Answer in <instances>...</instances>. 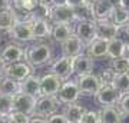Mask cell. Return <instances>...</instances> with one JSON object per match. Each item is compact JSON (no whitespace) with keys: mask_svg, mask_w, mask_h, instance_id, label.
Instances as JSON below:
<instances>
[{"mask_svg":"<svg viewBox=\"0 0 129 123\" xmlns=\"http://www.w3.org/2000/svg\"><path fill=\"white\" fill-rule=\"evenodd\" d=\"M82 95V90H80V87H79L78 82H73V80H64L62 87H60V90L57 92V97H59V100L66 105V103H73L76 102L80 97Z\"/></svg>","mask_w":129,"mask_h":123,"instance_id":"obj_6","label":"cell"},{"mask_svg":"<svg viewBox=\"0 0 129 123\" xmlns=\"http://www.w3.org/2000/svg\"><path fill=\"white\" fill-rule=\"evenodd\" d=\"M93 14L96 20H103V19H111L115 5L112 3L111 0H96L92 5Z\"/></svg>","mask_w":129,"mask_h":123,"instance_id":"obj_19","label":"cell"},{"mask_svg":"<svg viewBox=\"0 0 129 123\" xmlns=\"http://www.w3.org/2000/svg\"><path fill=\"white\" fill-rule=\"evenodd\" d=\"M13 5L26 10V12L33 13L37 9V6L40 5V0H13Z\"/></svg>","mask_w":129,"mask_h":123,"instance_id":"obj_33","label":"cell"},{"mask_svg":"<svg viewBox=\"0 0 129 123\" xmlns=\"http://www.w3.org/2000/svg\"><path fill=\"white\" fill-rule=\"evenodd\" d=\"M83 3H85V0H66V5L72 6V7H78Z\"/></svg>","mask_w":129,"mask_h":123,"instance_id":"obj_41","label":"cell"},{"mask_svg":"<svg viewBox=\"0 0 129 123\" xmlns=\"http://www.w3.org/2000/svg\"><path fill=\"white\" fill-rule=\"evenodd\" d=\"M2 57L3 60L7 63H14V62H20L23 60V57H26V52L20 47L19 45H14V43H10V45L5 46V49L2 50Z\"/></svg>","mask_w":129,"mask_h":123,"instance_id":"obj_18","label":"cell"},{"mask_svg":"<svg viewBox=\"0 0 129 123\" xmlns=\"http://www.w3.org/2000/svg\"><path fill=\"white\" fill-rule=\"evenodd\" d=\"M5 66H6V62L3 60V57L0 55V74H5Z\"/></svg>","mask_w":129,"mask_h":123,"instance_id":"obj_42","label":"cell"},{"mask_svg":"<svg viewBox=\"0 0 129 123\" xmlns=\"http://www.w3.org/2000/svg\"><path fill=\"white\" fill-rule=\"evenodd\" d=\"M32 64L24 63V62H14V63H7L5 66V74L10 77L16 79L19 82H22L24 79L32 74Z\"/></svg>","mask_w":129,"mask_h":123,"instance_id":"obj_10","label":"cell"},{"mask_svg":"<svg viewBox=\"0 0 129 123\" xmlns=\"http://www.w3.org/2000/svg\"><path fill=\"white\" fill-rule=\"evenodd\" d=\"M126 49L128 46L125 45L122 40L113 37L112 40L108 42V56L111 59H116V57H120V56L126 55Z\"/></svg>","mask_w":129,"mask_h":123,"instance_id":"obj_25","label":"cell"},{"mask_svg":"<svg viewBox=\"0 0 129 123\" xmlns=\"http://www.w3.org/2000/svg\"><path fill=\"white\" fill-rule=\"evenodd\" d=\"M50 72L55 73L56 76H59L62 80H68V79L75 73L73 70V57L68 55H63L62 57L56 59L50 64Z\"/></svg>","mask_w":129,"mask_h":123,"instance_id":"obj_4","label":"cell"},{"mask_svg":"<svg viewBox=\"0 0 129 123\" xmlns=\"http://www.w3.org/2000/svg\"><path fill=\"white\" fill-rule=\"evenodd\" d=\"M40 82H42V92H43V95H53V96L57 95V92L60 90V87L63 85V80L52 72L43 74L40 77Z\"/></svg>","mask_w":129,"mask_h":123,"instance_id":"obj_12","label":"cell"},{"mask_svg":"<svg viewBox=\"0 0 129 123\" xmlns=\"http://www.w3.org/2000/svg\"><path fill=\"white\" fill-rule=\"evenodd\" d=\"M60 103H62V102L59 100L57 96L43 95L42 97L37 99V103H36V107H35L33 114H40V116L49 117L50 114H53V113L57 112Z\"/></svg>","mask_w":129,"mask_h":123,"instance_id":"obj_2","label":"cell"},{"mask_svg":"<svg viewBox=\"0 0 129 123\" xmlns=\"http://www.w3.org/2000/svg\"><path fill=\"white\" fill-rule=\"evenodd\" d=\"M122 7H125V9H128L129 10V0H120V3H119Z\"/></svg>","mask_w":129,"mask_h":123,"instance_id":"obj_44","label":"cell"},{"mask_svg":"<svg viewBox=\"0 0 129 123\" xmlns=\"http://www.w3.org/2000/svg\"><path fill=\"white\" fill-rule=\"evenodd\" d=\"M13 6V0H0V10L12 9Z\"/></svg>","mask_w":129,"mask_h":123,"instance_id":"obj_40","label":"cell"},{"mask_svg":"<svg viewBox=\"0 0 129 123\" xmlns=\"http://www.w3.org/2000/svg\"><path fill=\"white\" fill-rule=\"evenodd\" d=\"M75 33L82 39L86 46L96 39V20H82L75 26Z\"/></svg>","mask_w":129,"mask_h":123,"instance_id":"obj_11","label":"cell"},{"mask_svg":"<svg viewBox=\"0 0 129 123\" xmlns=\"http://www.w3.org/2000/svg\"><path fill=\"white\" fill-rule=\"evenodd\" d=\"M85 47H86V43H85V42H83L76 33H73L68 40L62 43L63 55L72 56V57H73V56H78L79 53H82Z\"/></svg>","mask_w":129,"mask_h":123,"instance_id":"obj_14","label":"cell"},{"mask_svg":"<svg viewBox=\"0 0 129 123\" xmlns=\"http://www.w3.org/2000/svg\"><path fill=\"white\" fill-rule=\"evenodd\" d=\"M32 27H33V33H35V39H45V37L52 36L53 23L49 19L33 17L32 19Z\"/></svg>","mask_w":129,"mask_h":123,"instance_id":"obj_17","label":"cell"},{"mask_svg":"<svg viewBox=\"0 0 129 123\" xmlns=\"http://www.w3.org/2000/svg\"><path fill=\"white\" fill-rule=\"evenodd\" d=\"M118 24L113 23L111 19H103V20H96V36L105 40H112L116 36Z\"/></svg>","mask_w":129,"mask_h":123,"instance_id":"obj_15","label":"cell"},{"mask_svg":"<svg viewBox=\"0 0 129 123\" xmlns=\"http://www.w3.org/2000/svg\"><path fill=\"white\" fill-rule=\"evenodd\" d=\"M50 22L55 23H73L75 10L69 5H52L50 6Z\"/></svg>","mask_w":129,"mask_h":123,"instance_id":"obj_5","label":"cell"},{"mask_svg":"<svg viewBox=\"0 0 129 123\" xmlns=\"http://www.w3.org/2000/svg\"><path fill=\"white\" fill-rule=\"evenodd\" d=\"M128 52H129V47H128Z\"/></svg>","mask_w":129,"mask_h":123,"instance_id":"obj_49","label":"cell"},{"mask_svg":"<svg viewBox=\"0 0 129 123\" xmlns=\"http://www.w3.org/2000/svg\"><path fill=\"white\" fill-rule=\"evenodd\" d=\"M29 123H47V117L40 116V114H32Z\"/></svg>","mask_w":129,"mask_h":123,"instance_id":"obj_39","label":"cell"},{"mask_svg":"<svg viewBox=\"0 0 129 123\" xmlns=\"http://www.w3.org/2000/svg\"><path fill=\"white\" fill-rule=\"evenodd\" d=\"M2 122H5V116L0 113V123H2Z\"/></svg>","mask_w":129,"mask_h":123,"instance_id":"obj_46","label":"cell"},{"mask_svg":"<svg viewBox=\"0 0 129 123\" xmlns=\"http://www.w3.org/2000/svg\"><path fill=\"white\" fill-rule=\"evenodd\" d=\"M20 92L23 93H27V95L33 96V97H42L43 96V92H42V82L39 76H35V74H30L27 77L20 82Z\"/></svg>","mask_w":129,"mask_h":123,"instance_id":"obj_13","label":"cell"},{"mask_svg":"<svg viewBox=\"0 0 129 123\" xmlns=\"http://www.w3.org/2000/svg\"><path fill=\"white\" fill-rule=\"evenodd\" d=\"M73 70L78 76L86 74V73H92L93 57L90 55H85L83 52L79 53L78 56H73Z\"/></svg>","mask_w":129,"mask_h":123,"instance_id":"obj_16","label":"cell"},{"mask_svg":"<svg viewBox=\"0 0 129 123\" xmlns=\"http://www.w3.org/2000/svg\"><path fill=\"white\" fill-rule=\"evenodd\" d=\"M111 20L116 24H126L129 23V10L122 7L120 5L115 6L113 9V13L111 16Z\"/></svg>","mask_w":129,"mask_h":123,"instance_id":"obj_29","label":"cell"},{"mask_svg":"<svg viewBox=\"0 0 129 123\" xmlns=\"http://www.w3.org/2000/svg\"><path fill=\"white\" fill-rule=\"evenodd\" d=\"M75 10V20L76 22H82V20H96L95 19V14H93V9L90 5H83L78 6V7H73Z\"/></svg>","mask_w":129,"mask_h":123,"instance_id":"obj_27","label":"cell"},{"mask_svg":"<svg viewBox=\"0 0 129 123\" xmlns=\"http://www.w3.org/2000/svg\"><path fill=\"white\" fill-rule=\"evenodd\" d=\"M120 93L116 90L113 85H102L101 89L96 92V102L102 106H116L120 99Z\"/></svg>","mask_w":129,"mask_h":123,"instance_id":"obj_7","label":"cell"},{"mask_svg":"<svg viewBox=\"0 0 129 123\" xmlns=\"http://www.w3.org/2000/svg\"><path fill=\"white\" fill-rule=\"evenodd\" d=\"M40 2H49V0H40Z\"/></svg>","mask_w":129,"mask_h":123,"instance_id":"obj_47","label":"cell"},{"mask_svg":"<svg viewBox=\"0 0 129 123\" xmlns=\"http://www.w3.org/2000/svg\"><path fill=\"white\" fill-rule=\"evenodd\" d=\"M52 57V50L50 46L45 45V43H39V45H33L26 50V60L27 63L32 66H43L50 62Z\"/></svg>","mask_w":129,"mask_h":123,"instance_id":"obj_1","label":"cell"},{"mask_svg":"<svg viewBox=\"0 0 129 123\" xmlns=\"http://www.w3.org/2000/svg\"><path fill=\"white\" fill-rule=\"evenodd\" d=\"M19 92H20V82L13 77H10V76L3 74L2 79H0V93L14 96Z\"/></svg>","mask_w":129,"mask_h":123,"instance_id":"obj_24","label":"cell"},{"mask_svg":"<svg viewBox=\"0 0 129 123\" xmlns=\"http://www.w3.org/2000/svg\"><path fill=\"white\" fill-rule=\"evenodd\" d=\"M78 85L80 87L82 93L85 95H96V92L101 89L102 82L98 74L93 73H86V74H80L78 76Z\"/></svg>","mask_w":129,"mask_h":123,"instance_id":"obj_9","label":"cell"},{"mask_svg":"<svg viewBox=\"0 0 129 123\" xmlns=\"http://www.w3.org/2000/svg\"><path fill=\"white\" fill-rule=\"evenodd\" d=\"M9 36L16 42L24 43V42H32L35 39V33L32 27V20H26V22H16L14 26L9 30Z\"/></svg>","mask_w":129,"mask_h":123,"instance_id":"obj_3","label":"cell"},{"mask_svg":"<svg viewBox=\"0 0 129 123\" xmlns=\"http://www.w3.org/2000/svg\"><path fill=\"white\" fill-rule=\"evenodd\" d=\"M112 85H113V87L119 92L120 95L129 93V72L128 73H116Z\"/></svg>","mask_w":129,"mask_h":123,"instance_id":"obj_28","label":"cell"},{"mask_svg":"<svg viewBox=\"0 0 129 123\" xmlns=\"http://www.w3.org/2000/svg\"><path fill=\"white\" fill-rule=\"evenodd\" d=\"M16 17L12 9L0 10V32H9L14 26Z\"/></svg>","mask_w":129,"mask_h":123,"instance_id":"obj_26","label":"cell"},{"mask_svg":"<svg viewBox=\"0 0 129 123\" xmlns=\"http://www.w3.org/2000/svg\"><path fill=\"white\" fill-rule=\"evenodd\" d=\"M95 2H96V0H85V3H86V5H90V6H92Z\"/></svg>","mask_w":129,"mask_h":123,"instance_id":"obj_45","label":"cell"},{"mask_svg":"<svg viewBox=\"0 0 129 123\" xmlns=\"http://www.w3.org/2000/svg\"><path fill=\"white\" fill-rule=\"evenodd\" d=\"M37 103V97L23 93V92H19L13 96V110H20L24 112L27 114H33L35 107Z\"/></svg>","mask_w":129,"mask_h":123,"instance_id":"obj_8","label":"cell"},{"mask_svg":"<svg viewBox=\"0 0 129 123\" xmlns=\"http://www.w3.org/2000/svg\"><path fill=\"white\" fill-rule=\"evenodd\" d=\"M85 112H86V109L83 106L78 105L76 102H73V103H66L64 110H63V113L66 114V117L69 119V123H80Z\"/></svg>","mask_w":129,"mask_h":123,"instance_id":"obj_23","label":"cell"},{"mask_svg":"<svg viewBox=\"0 0 129 123\" xmlns=\"http://www.w3.org/2000/svg\"><path fill=\"white\" fill-rule=\"evenodd\" d=\"M13 110V96L0 93V113L6 116Z\"/></svg>","mask_w":129,"mask_h":123,"instance_id":"obj_32","label":"cell"},{"mask_svg":"<svg viewBox=\"0 0 129 123\" xmlns=\"http://www.w3.org/2000/svg\"><path fill=\"white\" fill-rule=\"evenodd\" d=\"M101 122V114L93 110H86L83 114L80 123H99Z\"/></svg>","mask_w":129,"mask_h":123,"instance_id":"obj_36","label":"cell"},{"mask_svg":"<svg viewBox=\"0 0 129 123\" xmlns=\"http://www.w3.org/2000/svg\"><path fill=\"white\" fill-rule=\"evenodd\" d=\"M118 107L122 113L129 114V93H123L118 102Z\"/></svg>","mask_w":129,"mask_h":123,"instance_id":"obj_37","label":"cell"},{"mask_svg":"<svg viewBox=\"0 0 129 123\" xmlns=\"http://www.w3.org/2000/svg\"><path fill=\"white\" fill-rule=\"evenodd\" d=\"M102 123H120L122 119V112L119 110L118 105L116 106H103L99 112Z\"/></svg>","mask_w":129,"mask_h":123,"instance_id":"obj_22","label":"cell"},{"mask_svg":"<svg viewBox=\"0 0 129 123\" xmlns=\"http://www.w3.org/2000/svg\"><path fill=\"white\" fill-rule=\"evenodd\" d=\"M47 123H69V119L66 117L64 113H53L47 117Z\"/></svg>","mask_w":129,"mask_h":123,"instance_id":"obj_38","label":"cell"},{"mask_svg":"<svg viewBox=\"0 0 129 123\" xmlns=\"http://www.w3.org/2000/svg\"><path fill=\"white\" fill-rule=\"evenodd\" d=\"M32 114H27L20 110H12L9 114L5 116V122H12V123H29Z\"/></svg>","mask_w":129,"mask_h":123,"instance_id":"obj_30","label":"cell"},{"mask_svg":"<svg viewBox=\"0 0 129 123\" xmlns=\"http://www.w3.org/2000/svg\"><path fill=\"white\" fill-rule=\"evenodd\" d=\"M2 76H3V74H0V79H2Z\"/></svg>","mask_w":129,"mask_h":123,"instance_id":"obj_48","label":"cell"},{"mask_svg":"<svg viewBox=\"0 0 129 123\" xmlns=\"http://www.w3.org/2000/svg\"><path fill=\"white\" fill-rule=\"evenodd\" d=\"M115 76H116L115 69L111 66V67H106V69H103V70H102L101 74H99V79H101L102 85H112V83H113Z\"/></svg>","mask_w":129,"mask_h":123,"instance_id":"obj_34","label":"cell"},{"mask_svg":"<svg viewBox=\"0 0 129 123\" xmlns=\"http://www.w3.org/2000/svg\"><path fill=\"white\" fill-rule=\"evenodd\" d=\"M72 23H55L52 30V39L56 43H63L75 33V29L70 26Z\"/></svg>","mask_w":129,"mask_h":123,"instance_id":"obj_20","label":"cell"},{"mask_svg":"<svg viewBox=\"0 0 129 123\" xmlns=\"http://www.w3.org/2000/svg\"><path fill=\"white\" fill-rule=\"evenodd\" d=\"M116 39H119L129 47V23L126 24H118V30H116Z\"/></svg>","mask_w":129,"mask_h":123,"instance_id":"obj_35","label":"cell"},{"mask_svg":"<svg viewBox=\"0 0 129 123\" xmlns=\"http://www.w3.org/2000/svg\"><path fill=\"white\" fill-rule=\"evenodd\" d=\"M86 50H88V55H90L93 59L108 56V40L96 37L95 40H92L86 46Z\"/></svg>","mask_w":129,"mask_h":123,"instance_id":"obj_21","label":"cell"},{"mask_svg":"<svg viewBox=\"0 0 129 123\" xmlns=\"http://www.w3.org/2000/svg\"><path fill=\"white\" fill-rule=\"evenodd\" d=\"M112 67L116 73H128L129 72V56H120L112 59Z\"/></svg>","mask_w":129,"mask_h":123,"instance_id":"obj_31","label":"cell"},{"mask_svg":"<svg viewBox=\"0 0 129 123\" xmlns=\"http://www.w3.org/2000/svg\"><path fill=\"white\" fill-rule=\"evenodd\" d=\"M49 3L50 5H64L66 0H49Z\"/></svg>","mask_w":129,"mask_h":123,"instance_id":"obj_43","label":"cell"}]
</instances>
